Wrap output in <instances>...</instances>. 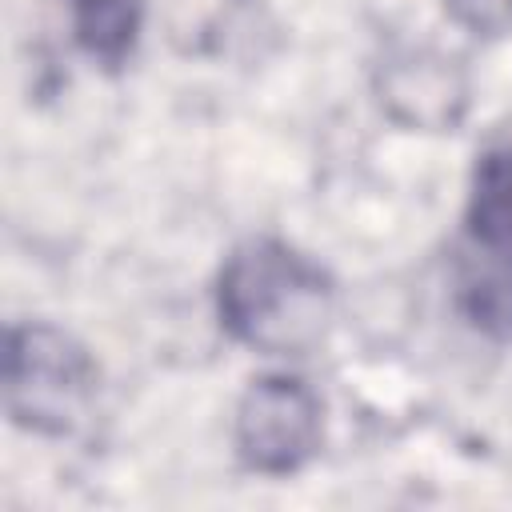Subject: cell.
<instances>
[{
    "mask_svg": "<svg viewBox=\"0 0 512 512\" xmlns=\"http://www.w3.org/2000/svg\"><path fill=\"white\" fill-rule=\"evenodd\" d=\"M448 16L480 36H500L512 32V0H444Z\"/></svg>",
    "mask_w": 512,
    "mask_h": 512,
    "instance_id": "52a82bcc",
    "label": "cell"
},
{
    "mask_svg": "<svg viewBox=\"0 0 512 512\" xmlns=\"http://www.w3.org/2000/svg\"><path fill=\"white\" fill-rule=\"evenodd\" d=\"M216 308L240 344L272 356H304L332 320V280L292 244L260 236L224 260Z\"/></svg>",
    "mask_w": 512,
    "mask_h": 512,
    "instance_id": "6da1fadb",
    "label": "cell"
},
{
    "mask_svg": "<svg viewBox=\"0 0 512 512\" xmlns=\"http://www.w3.org/2000/svg\"><path fill=\"white\" fill-rule=\"evenodd\" d=\"M464 224L472 248L512 276V144H496L476 160Z\"/></svg>",
    "mask_w": 512,
    "mask_h": 512,
    "instance_id": "5b68a950",
    "label": "cell"
},
{
    "mask_svg": "<svg viewBox=\"0 0 512 512\" xmlns=\"http://www.w3.org/2000/svg\"><path fill=\"white\" fill-rule=\"evenodd\" d=\"M148 0H68L80 48L100 68H120L140 40Z\"/></svg>",
    "mask_w": 512,
    "mask_h": 512,
    "instance_id": "8992f818",
    "label": "cell"
},
{
    "mask_svg": "<svg viewBox=\"0 0 512 512\" xmlns=\"http://www.w3.org/2000/svg\"><path fill=\"white\" fill-rule=\"evenodd\" d=\"M320 448V400L296 376H260L236 408V452L260 476H292Z\"/></svg>",
    "mask_w": 512,
    "mask_h": 512,
    "instance_id": "3957f363",
    "label": "cell"
},
{
    "mask_svg": "<svg viewBox=\"0 0 512 512\" xmlns=\"http://www.w3.org/2000/svg\"><path fill=\"white\" fill-rule=\"evenodd\" d=\"M380 104L412 128H452L468 104V80L436 48H400L380 68Z\"/></svg>",
    "mask_w": 512,
    "mask_h": 512,
    "instance_id": "277c9868",
    "label": "cell"
},
{
    "mask_svg": "<svg viewBox=\"0 0 512 512\" xmlns=\"http://www.w3.org/2000/svg\"><path fill=\"white\" fill-rule=\"evenodd\" d=\"M92 356L48 324H28L8 336L4 400L16 424L64 436L72 432L96 396Z\"/></svg>",
    "mask_w": 512,
    "mask_h": 512,
    "instance_id": "7a4b0ae2",
    "label": "cell"
}]
</instances>
